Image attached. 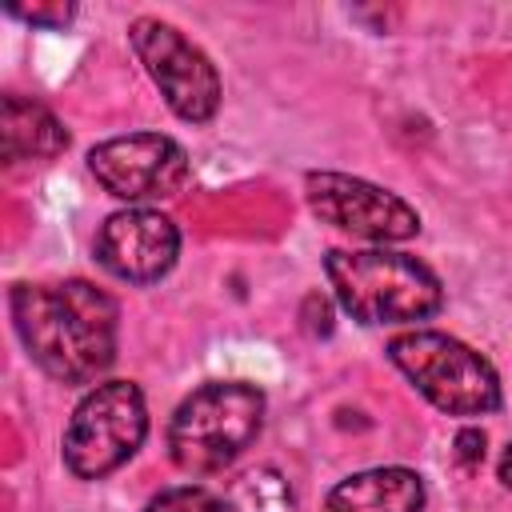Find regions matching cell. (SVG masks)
I'll return each mask as SVG.
<instances>
[{
	"mask_svg": "<svg viewBox=\"0 0 512 512\" xmlns=\"http://www.w3.org/2000/svg\"><path fill=\"white\" fill-rule=\"evenodd\" d=\"M12 324L40 372L60 384H92L116 360V300L88 280L16 284Z\"/></svg>",
	"mask_w": 512,
	"mask_h": 512,
	"instance_id": "cell-1",
	"label": "cell"
},
{
	"mask_svg": "<svg viewBox=\"0 0 512 512\" xmlns=\"http://www.w3.org/2000/svg\"><path fill=\"white\" fill-rule=\"evenodd\" d=\"M324 272L340 308L360 324H412L428 320L444 304V288L428 264L384 248H332Z\"/></svg>",
	"mask_w": 512,
	"mask_h": 512,
	"instance_id": "cell-2",
	"label": "cell"
},
{
	"mask_svg": "<svg viewBox=\"0 0 512 512\" xmlns=\"http://www.w3.org/2000/svg\"><path fill=\"white\" fill-rule=\"evenodd\" d=\"M264 392L244 380H212L180 400L168 424V452L192 476L224 472L260 436Z\"/></svg>",
	"mask_w": 512,
	"mask_h": 512,
	"instance_id": "cell-3",
	"label": "cell"
},
{
	"mask_svg": "<svg viewBox=\"0 0 512 512\" xmlns=\"http://www.w3.org/2000/svg\"><path fill=\"white\" fill-rule=\"evenodd\" d=\"M392 364L416 384V392L448 416H484L500 408L496 368L456 336L444 332H400L388 344Z\"/></svg>",
	"mask_w": 512,
	"mask_h": 512,
	"instance_id": "cell-4",
	"label": "cell"
},
{
	"mask_svg": "<svg viewBox=\"0 0 512 512\" xmlns=\"http://www.w3.org/2000/svg\"><path fill=\"white\" fill-rule=\"evenodd\" d=\"M148 436L144 392L132 380L96 384L64 428V464L80 480H104L136 456Z\"/></svg>",
	"mask_w": 512,
	"mask_h": 512,
	"instance_id": "cell-5",
	"label": "cell"
},
{
	"mask_svg": "<svg viewBox=\"0 0 512 512\" xmlns=\"http://www.w3.org/2000/svg\"><path fill=\"white\" fill-rule=\"evenodd\" d=\"M128 40L144 64V72L152 76V84L160 88V96L168 100V108L188 120V124H204L216 116L220 108V76L216 64L168 20L156 16H140L128 28Z\"/></svg>",
	"mask_w": 512,
	"mask_h": 512,
	"instance_id": "cell-6",
	"label": "cell"
},
{
	"mask_svg": "<svg viewBox=\"0 0 512 512\" xmlns=\"http://www.w3.org/2000/svg\"><path fill=\"white\" fill-rule=\"evenodd\" d=\"M88 168L104 192L128 204L172 200L188 184V152L160 132L112 136L88 152Z\"/></svg>",
	"mask_w": 512,
	"mask_h": 512,
	"instance_id": "cell-7",
	"label": "cell"
},
{
	"mask_svg": "<svg viewBox=\"0 0 512 512\" xmlns=\"http://www.w3.org/2000/svg\"><path fill=\"white\" fill-rule=\"evenodd\" d=\"M304 192H308V208L340 228L352 232L360 240H412L420 232V216L408 200H400L396 192L368 184L360 176H344V172H308L304 176Z\"/></svg>",
	"mask_w": 512,
	"mask_h": 512,
	"instance_id": "cell-8",
	"label": "cell"
},
{
	"mask_svg": "<svg viewBox=\"0 0 512 512\" xmlns=\"http://www.w3.org/2000/svg\"><path fill=\"white\" fill-rule=\"evenodd\" d=\"M180 256L176 224L156 208H124L112 212L96 236V260L104 272L128 284L160 280Z\"/></svg>",
	"mask_w": 512,
	"mask_h": 512,
	"instance_id": "cell-9",
	"label": "cell"
},
{
	"mask_svg": "<svg viewBox=\"0 0 512 512\" xmlns=\"http://www.w3.org/2000/svg\"><path fill=\"white\" fill-rule=\"evenodd\" d=\"M424 508V480L412 468H368L340 480L324 512H420Z\"/></svg>",
	"mask_w": 512,
	"mask_h": 512,
	"instance_id": "cell-10",
	"label": "cell"
},
{
	"mask_svg": "<svg viewBox=\"0 0 512 512\" xmlns=\"http://www.w3.org/2000/svg\"><path fill=\"white\" fill-rule=\"evenodd\" d=\"M0 144H4L8 164L56 160L68 148V132L40 100L4 96V104H0Z\"/></svg>",
	"mask_w": 512,
	"mask_h": 512,
	"instance_id": "cell-11",
	"label": "cell"
},
{
	"mask_svg": "<svg viewBox=\"0 0 512 512\" xmlns=\"http://www.w3.org/2000/svg\"><path fill=\"white\" fill-rule=\"evenodd\" d=\"M224 504L228 512H292L296 496L280 468L260 464V468H248L240 480H232Z\"/></svg>",
	"mask_w": 512,
	"mask_h": 512,
	"instance_id": "cell-12",
	"label": "cell"
},
{
	"mask_svg": "<svg viewBox=\"0 0 512 512\" xmlns=\"http://www.w3.org/2000/svg\"><path fill=\"white\" fill-rule=\"evenodd\" d=\"M144 512H228V504L200 484H180V488H164L160 496H152Z\"/></svg>",
	"mask_w": 512,
	"mask_h": 512,
	"instance_id": "cell-13",
	"label": "cell"
},
{
	"mask_svg": "<svg viewBox=\"0 0 512 512\" xmlns=\"http://www.w3.org/2000/svg\"><path fill=\"white\" fill-rule=\"evenodd\" d=\"M480 460H484V432L480 428H460L456 432V464L464 472H472V468H480Z\"/></svg>",
	"mask_w": 512,
	"mask_h": 512,
	"instance_id": "cell-14",
	"label": "cell"
},
{
	"mask_svg": "<svg viewBox=\"0 0 512 512\" xmlns=\"http://www.w3.org/2000/svg\"><path fill=\"white\" fill-rule=\"evenodd\" d=\"M304 328H308L312 336H328V332H332V308H328V300H324L320 292H312V296L304 300Z\"/></svg>",
	"mask_w": 512,
	"mask_h": 512,
	"instance_id": "cell-15",
	"label": "cell"
},
{
	"mask_svg": "<svg viewBox=\"0 0 512 512\" xmlns=\"http://www.w3.org/2000/svg\"><path fill=\"white\" fill-rule=\"evenodd\" d=\"M12 16H24L32 24H68L72 20V8H8Z\"/></svg>",
	"mask_w": 512,
	"mask_h": 512,
	"instance_id": "cell-16",
	"label": "cell"
},
{
	"mask_svg": "<svg viewBox=\"0 0 512 512\" xmlns=\"http://www.w3.org/2000/svg\"><path fill=\"white\" fill-rule=\"evenodd\" d=\"M496 476H500V484L504 488H512V444L500 452V464H496Z\"/></svg>",
	"mask_w": 512,
	"mask_h": 512,
	"instance_id": "cell-17",
	"label": "cell"
}]
</instances>
